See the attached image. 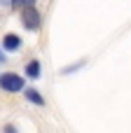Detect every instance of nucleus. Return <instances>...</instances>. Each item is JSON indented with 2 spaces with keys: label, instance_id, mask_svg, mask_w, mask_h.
<instances>
[{
  "label": "nucleus",
  "instance_id": "nucleus-6",
  "mask_svg": "<svg viewBox=\"0 0 131 133\" xmlns=\"http://www.w3.org/2000/svg\"><path fill=\"white\" fill-rule=\"evenodd\" d=\"M30 7H35V0H12V9L23 12V9H30Z\"/></svg>",
  "mask_w": 131,
  "mask_h": 133
},
{
  "label": "nucleus",
  "instance_id": "nucleus-2",
  "mask_svg": "<svg viewBox=\"0 0 131 133\" xmlns=\"http://www.w3.org/2000/svg\"><path fill=\"white\" fill-rule=\"evenodd\" d=\"M19 16H21V26H23L26 30H40V23H42V19H40V12H38L35 7H30V9H23Z\"/></svg>",
  "mask_w": 131,
  "mask_h": 133
},
{
  "label": "nucleus",
  "instance_id": "nucleus-3",
  "mask_svg": "<svg viewBox=\"0 0 131 133\" xmlns=\"http://www.w3.org/2000/svg\"><path fill=\"white\" fill-rule=\"evenodd\" d=\"M21 49V37L16 33H7L2 37V51H19Z\"/></svg>",
  "mask_w": 131,
  "mask_h": 133
},
{
  "label": "nucleus",
  "instance_id": "nucleus-5",
  "mask_svg": "<svg viewBox=\"0 0 131 133\" xmlns=\"http://www.w3.org/2000/svg\"><path fill=\"white\" fill-rule=\"evenodd\" d=\"M23 96H26V101H30L33 105H40V108L45 105V98H42V96H40V91H35V89H26V91H23Z\"/></svg>",
  "mask_w": 131,
  "mask_h": 133
},
{
  "label": "nucleus",
  "instance_id": "nucleus-4",
  "mask_svg": "<svg viewBox=\"0 0 131 133\" xmlns=\"http://www.w3.org/2000/svg\"><path fill=\"white\" fill-rule=\"evenodd\" d=\"M40 72H42V65H40V61H28V63H26V77H30V79H38V77H40Z\"/></svg>",
  "mask_w": 131,
  "mask_h": 133
},
{
  "label": "nucleus",
  "instance_id": "nucleus-8",
  "mask_svg": "<svg viewBox=\"0 0 131 133\" xmlns=\"http://www.w3.org/2000/svg\"><path fill=\"white\" fill-rule=\"evenodd\" d=\"M2 61H5V54H2V49H0V63H2Z\"/></svg>",
  "mask_w": 131,
  "mask_h": 133
},
{
  "label": "nucleus",
  "instance_id": "nucleus-7",
  "mask_svg": "<svg viewBox=\"0 0 131 133\" xmlns=\"http://www.w3.org/2000/svg\"><path fill=\"white\" fill-rule=\"evenodd\" d=\"M5 133H16V131H14V126H12V124H7V126H5Z\"/></svg>",
  "mask_w": 131,
  "mask_h": 133
},
{
  "label": "nucleus",
  "instance_id": "nucleus-1",
  "mask_svg": "<svg viewBox=\"0 0 131 133\" xmlns=\"http://www.w3.org/2000/svg\"><path fill=\"white\" fill-rule=\"evenodd\" d=\"M0 89L7 94H16V91H26V82L21 75L16 72H2L0 75Z\"/></svg>",
  "mask_w": 131,
  "mask_h": 133
}]
</instances>
